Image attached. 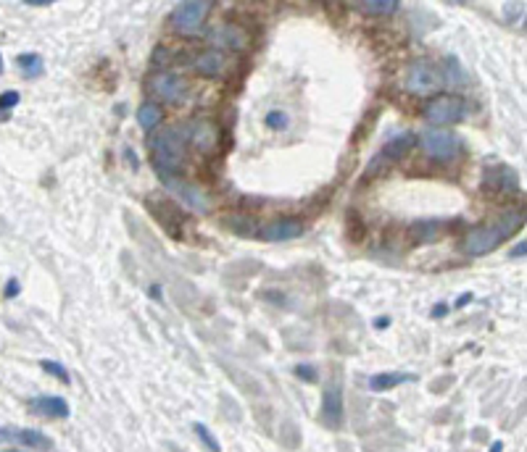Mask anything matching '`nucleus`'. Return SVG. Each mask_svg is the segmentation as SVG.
Masks as SVG:
<instances>
[{
  "mask_svg": "<svg viewBox=\"0 0 527 452\" xmlns=\"http://www.w3.org/2000/svg\"><path fill=\"white\" fill-rule=\"evenodd\" d=\"M137 124L145 131L156 129V127L161 124V108H158L156 103H143V105L137 108Z\"/></svg>",
  "mask_w": 527,
  "mask_h": 452,
  "instance_id": "20",
  "label": "nucleus"
},
{
  "mask_svg": "<svg viewBox=\"0 0 527 452\" xmlns=\"http://www.w3.org/2000/svg\"><path fill=\"white\" fill-rule=\"evenodd\" d=\"M388 323H391V319H388V316H380V319L375 321V326H377V329H388Z\"/></svg>",
  "mask_w": 527,
  "mask_h": 452,
  "instance_id": "34",
  "label": "nucleus"
},
{
  "mask_svg": "<svg viewBox=\"0 0 527 452\" xmlns=\"http://www.w3.org/2000/svg\"><path fill=\"white\" fill-rule=\"evenodd\" d=\"M424 118L435 127H446V124H453L467 114V103L462 95H440V98H433V100L424 105Z\"/></svg>",
  "mask_w": 527,
  "mask_h": 452,
  "instance_id": "4",
  "label": "nucleus"
},
{
  "mask_svg": "<svg viewBox=\"0 0 527 452\" xmlns=\"http://www.w3.org/2000/svg\"><path fill=\"white\" fill-rule=\"evenodd\" d=\"M264 124H267L269 129H274V131H282V129H287L290 118H287L285 111H269V114L264 116Z\"/></svg>",
  "mask_w": 527,
  "mask_h": 452,
  "instance_id": "26",
  "label": "nucleus"
},
{
  "mask_svg": "<svg viewBox=\"0 0 527 452\" xmlns=\"http://www.w3.org/2000/svg\"><path fill=\"white\" fill-rule=\"evenodd\" d=\"M19 292H21V287H19V281H16V279H11V281H8V287H6V297L11 300V297H16Z\"/></svg>",
  "mask_w": 527,
  "mask_h": 452,
  "instance_id": "28",
  "label": "nucleus"
},
{
  "mask_svg": "<svg viewBox=\"0 0 527 452\" xmlns=\"http://www.w3.org/2000/svg\"><path fill=\"white\" fill-rule=\"evenodd\" d=\"M40 368H43L45 374H50V376H56L61 384H69V381H72L69 371H66V365L59 363V360H40Z\"/></svg>",
  "mask_w": 527,
  "mask_h": 452,
  "instance_id": "25",
  "label": "nucleus"
},
{
  "mask_svg": "<svg viewBox=\"0 0 527 452\" xmlns=\"http://www.w3.org/2000/svg\"><path fill=\"white\" fill-rule=\"evenodd\" d=\"M124 155H127V158H130V166H132V169H137V166H140V161H137V158H135V153H132V150H130V147H127V150H124Z\"/></svg>",
  "mask_w": 527,
  "mask_h": 452,
  "instance_id": "33",
  "label": "nucleus"
},
{
  "mask_svg": "<svg viewBox=\"0 0 527 452\" xmlns=\"http://www.w3.org/2000/svg\"><path fill=\"white\" fill-rule=\"evenodd\" d=\"M161 179H164L166 187L177 192V195H180V200H185V203L190 205L193 211H198V213H209L211 211V203L206 200V195L198 190V187H193V184H185V182H177L174 176H161Z\"/></svg>",
  "mask_w": 527,
  "mask_h": 452,
  "instance_id": "13",
  "label": "nucleus"
},
{
  "mask_svg": "<svg viewBox=\"0 0 527 452\" xmlns=\"http://www.w3.org/2000/svg\"><path fill=\"white\" fill-rule=\"evenodd\" d=\"M193 431H196V437L206 444V450L209 452H222V444L216 442V437L211 434V429L206 423H193Z\"/></svg>",
  "mask_w": 527,
  "mask_h": 452,
  "instance_id": "23",
  "label": "nucleus"
},
{
  "mask_svg": "<svg viewBox=\"0 0 527 452\" xmlns=\"http://www.w3.org/2000/svg\"><path fill=\"white\" fill-rule=\"evenodd\" d=\"M301 234H303L301 219H274L261 229V239H267V242H287V239H296Z\"/></svg>",
  "mask_w": 527,
  "mask_h": 452,
  "instance_id": "12",
  "label": "nucleus"
},
{
  "mask_svg": "<svg viewBox=\"0 0 527 452\" xmlns=\"http://www.w3.org/2000/svg\"><path fill=\"white\" fill-rule=\"evenodd\" d=\"M414 145H417V134H414V131H401L398 137H393L391 142H385V145H382V150H380L375 158H372V163L366 166V176H372V174H377V171H382L388 163L406 158Z\"/></svg>",
  "mask_w": 527,
  "mask_h": 452,
  "instance_id": "6",
  "label": "nucleus"
},
{
  "mask_svg": "<svg viewBox=\"0 0 527 452\" xmlns=\"http://www.w3.org/2000/svg\"><path fill=\"white\" fill-rule=\"evenodd\" d=\"M411 381H417L414 374H395V371H385V374H375L372 379H369V389L372 392H388V389H395V387H401V384H411Z\"/></svg>",
  "mask_w": 527,
  "mask_h": 452,
  "instance_id": "15",
  "label": "nucleus"
},
{
  "mask_svg": "<svg viewBox=\"0 0 527 452\" xmlns=\"http://www.w3.org/2000/svg\"><path fill=\"white\" fill-rule=\"evenodd\" d=\"M296 376L309 381V384H316V379H319V374H316L311 365H296Z\"/></svg>",
  "mask_w": 527,
  "mask_h": 452,
  "instance_id": "27",
  "label": "nucleus"
},
{
  "mask_svg": "<svg viewBox=\"0 0 527 452\" xmlns=\"http://www.w3.org/2000/svg\"><path fill=\"white\" fill-rule=\"evenodd\" d=\"M482 190L493 192V195H514V192H519V176L506 163L488 166L482 174Z\"/></svg>",
  "mask_w": 527,
  "mask_h": 452,
  "instance_id": "8",
  "label": "nucleus"
},
{
  "mask_svg": "<svg viewBox=\"0 0 527 452\" xmlns=\"http://www.w3.org/2000/svg\"><path fill=\"white\" fill-rule=\"evenodd\" d=\"M209 11H211L209 0H187V3H180L172 11V24L180 32H185V34H196L203 27Z\"/></svg>",
  "mask_w": 527,
  "mask_h": 452,
  "instance_id": "7",
  "label": "nucleus"
},
{
  "mask_svg": "<svg viewBox=\"0 0 527 452\" xmlns=\"http://www.w3.org/2000/svg\"><path fill=\"white\" fill-rule=\"evenodd\" d=\"M27 6H34V8H48V6H53V0H24Z\"/></svg>",
  "mask_w": 527,
  "mask_h": 452,
  "instance_id": "31",
  "label": "nucleus"
},
{
  "mask_svg": "<svg viewBox=\"0 0 527 452\" xmlns=\"http://www.w3.org/2000/svg\"><path fill=\"white\" fill-rule=\"evenodd\" d=\"M211 43L219 45L222 50H240L245 45V34L238 27H219L211 32Z\"/></svg>",
  "mask_w": 527,
  "mask_h": 452,
  "instance_id": "17",
  "label": "nucleus"
},
{
  "mask_svg": "<svg viewBox=\"0 0 527 452\" xmlns=\"http://www.w3.org/2000/svg\"><path fill=\"white\" fill-rule=\"evenodd\" d=\"M501 450H504V444H501V442H496V444H490V452H501Z\"/></svg>",
  "mask_w": 527,
  "mask_h": 452,
  "instance_id": "35",
  "label": "nucleus"
},
{
  "mask_svg": "<svg viewBox=\"0 0 527 452\" xmlns=\"http://www.w3.org/2000/svg\"><path fill=\"white\" fill-rule=\"evenodd\" d=\"M6 452H19V450H6Z\"/></svg>",
  "mask_w": 527,
  "mask_h": 452,
  "instance_id": "37",
  "label": "nucleus"
},
{
  "mask_svg": "<svg viewBox=\"0 0 527 452\" xmlns=\"http://www.w3.org/2000/svg\"><path fill=\"white\" fill-rule=\"evenodd\" d=\"M151 89L164 98L169 103H180L187 98V89H190V82L182 76V74H172V72H161L156 74L151 79Z\"/></svg>",
  "mask_w": 527,
  "mask_h": 452,
  "instance_id": "10",
  "label": "nucleus"
},
{
  "mask_svg": "<svg viewBox=\"0 0 527 452\" xmlns=\"http://www.w3.org/2000/svg\"><path fill=\"white\" fill-rule=\"evenodd\" d=\"M446 313H448V305H446V303H437V308L433 310V319H443Z\"/></svg>",
  "mask_w": 527,
  "mask_h": 452,
  "instance_id": "30",
  "label": "nucleus"
},
{
  "mask_svg": "<svg viewBox=\"0 0 527 452\" xmlns=\"http://www.w3.org/2000/svg\"><path fill=\"white\" fill-rule=\"evenodd\" d=\"M409 234L414 237V242H417V245H427V242H433L437 234H440V221L422 219V221H417L411 229H409Z\"/></svg>",
  "mask_w": 527,
  "mask_h": 452,
  "instance_id": "19",
  "label": "nucleus"
},
{
  "mask_svg": "<svg viewBox=\"0 0 527 452\" xmlns=\"http://www.w3.org/2000/svg\"><path fill=\"white\" fill-rule=\"evenodd\" d=\"M190 140L200 153H209L211 147L219 142V131L214 129L209 121H198V124L190 127Z\"/></svg>",
  "mask_w": 527,
  "mask_h": 452,
  "instance_id": "16",
  "label": "nucleus"
},
{
  "mask_svg": "<svg viewBox=\"0 0 527 452\" xmlns=\"http://www.w3.org/2000/svg\"><path fill=\"white\" fill-rule=\"evenodd\" d=\"M0 442H11V444H21V447H30L34 452H48L53 450V439L37 431V429H21V426H8V429H0Z\"/></svg>",
  "mask_w": 527,
  "mask_h": 452,
  "instance_id": "9",
  "label": "nucleus"
},
{
  "mask_svg": "<svg viewBox=\"0 0 527 452\" xmlns=\"http://www.w3.org/2000/svg\"><path fill=\"white\" fill-rule=\"evenodd\" d=\"M16 66H19V72L24 74V76H40V74L45 72V63H43V58L37 53H21L16 58Z\"/></svg>",
  "mask_w": 527,
  "mask_h": 452,
  "instance_id": "22",
  "label": "nucleus"
},
{
  "mask_svg": "<svg viewBox=\"0 0 527 452\" xmlns=\"http://www.w3.org/2000/svg\"><path fill=\"white\" fill-rule=\"evenodd\" d=\"M353 8H359L362 14H393L398 11V0H364V3H353Z\"/></svg>",
  "mask_w": 527,
  "mask_h": 452,
  "instance_id": "21",
  "label": "nucleus"
},
{
  "mask_svg": "<svg viewBox=\"0 0 527 452\" xmlns=\"http://www.w3.org/2000/svg\"><path fill=\"white\" fill-rule=\"evenodd\" d=\"M443 87V72L430 61H414L406 74V89L411 95L427 98Z\"/></svg>",
  "mask_w": 527,
  "mask_h": 452,
  "instance_id": "3",
  "label": "nucleus"
},
{
  "mask_svg": "<svg viewBox=\"0 0 527 452\" xmlns=\"http://www.w3.org/2000/svg\"><path fill=\"white\" fill-rule=\"evenodd\" d=\"M32 413L37 416H45V418H69V402L63 397H56V394H43V397H34L30 402Z\"/></svg>",
  "mask_w": 527,
  "mask_h": 452,
  "instance_id": "14",
  "label": "nucleus"
},
{
  "mask_svg": "<svg viewBox=\"0 0 527 452\" xmlns=\"http://www.w3.org/2000/svg\"><path fill=\"white\" fill-rule=\"evenodd\" d=\"M0 74H3V56H0Z\"/></svg>",
  "mask_w": 527,
  "mask_h": 452,
  "instance_id": "36",
  "label": "nucleus"
},
{
  "mask_svg": "<svg viewBox=\"0 0 527 452\" xmlns=\"http://www.w3.org/2000/svg\"><path fill=\"white\" fill-rule=\"evenodd\" d=\"M469 300H472V292H464V294H462V297H459V300L453 303V308H464V305L469 303Z\"/></svg>",
  "mask_w": 527,
  "mask_h": 452,
  "instance_id": "32",
  "label": "nucleus"
},
{
  "mask_svg": "<svg viewBox=\"0 0 527 452\" xmlns=\"http://www.w3.org/2000/svg\"><path fill=\"white\" fill-rule=\"evenodd\" d=\"M525 252H527V245L525 242H519L517 248L509 250V258H525Z\"/></svg>",
  "mask_w": 527,
  "mask_h": 452,
  "instance_id": "29",
  "label": "nucleus"
},
{
  "mask_svg": "<svg viewBox=\"0 0 527 452\" xmlns=\"http://www.w3.org/2000/svg\"><path fill=\"white\" fill-rule=\"evenodd\" d=\"M525 224V213L522 211H509L504 213L498 221L488 224V226H477L462 239V252L464 255H472V258H480V255H488L506 239L512 237L517 229H522Z\"/></svg>",
  "mask_w": 527,
  "mask_h": 452,
  "instance_id": "1",
  "label": "nucleus"
},
{
  "mask_svg": "<svg viewBox=\"0 0 527 452\" xmlns=\"http://www.w3.org/2000/svg\"><path fill=\"white\" fill-rule=\"evenodd\" d=\"M196 69L203 76H219L225 72V56L219 50H206L196 58Z\"/></svg>",
  "mask_w": 527,
  "mask_h": 452,
  "instance_id": "18",
  "label": "nucleus"
},
{
  "mask_svg": "<svg viewBox=\"0 0 527 452\" xmlns=\"http://www.w3.org/2000/svg\"><path fill=\"white\" fill-rule=\"evenodd\" d=\"M19 100H21V95H19L16 89H6V92L0 95V121H6V118L11 116V111L19 105Z\"/></svg>",
  "mask_w": 527,
  "mask_h": 452,
  "instance_id": "24",
  "label": "nucleus"
},
{
  "mask_svg": "<svg viewBox=\"0 0 527 452\" xmlns=\"http://www.w3.org/2000/svg\"><path fill=\"white\" fill-rule=\"evenodd\" d=\"M420 142L427 155H433L437 161H453L462 153V140L459 134L446 129H427L420 134Z\"/></svg>",
  "mask_w": 527,
  "mask_h": 452,
  "instance_id": "5",
  "label": "nucleus"
},
{
  "mask_svg": "<svg viewBox=\"0 0 527 452\" xmlns=\"http://www.w3.org/2000/svg\"><path fill=\"white\" fill-rule=\"evenodd\" d=\"M343 389H340V384L335 381L330 384L324 394H322V421L327 429H340L343 426Z\"/></svg>",
  "mask_w": 527,
  "mask_h": 452,
  "instance_id": "11",
  "label": "nucleus"
},
{
  "mask_svg": "<svg viewBox=\"0 0 527 452\" xmlns=\"http://www.w3.org/2000/svg\"><path fill=\"white\" fill-rule=\"evenodd\" d=\"M151 155L153 166L161 176H174L180 171L182 161H185V145L177 129H161L158 134L151 137Z\"/></svg>",
  "mask_w": 527,
  "mask_h": 452,
  "instance_id": "2",
  "label": "nucleus"
}]
</instances>
